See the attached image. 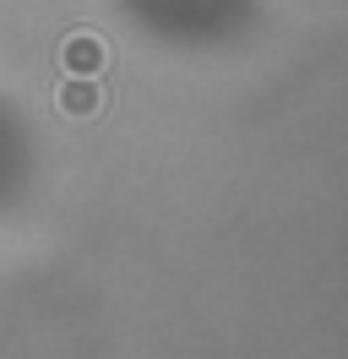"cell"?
Instances as JSON below:
<instances>
[{
  "instance_id": "6da1fadb",
  "label": "cell",
  "mask_w": 348,
  "mask_h": 359,
  "mask_svg": "<svg viewBox=\"0 0 348 359\" xmlns=\"http://www.w3.org/2000/svg\"><path fill=\"white\" fill-rule=\"evenodd\" d=\"M98 60H104L98 39H71V66H98Z\"/></svg>"
}]
</instances>
